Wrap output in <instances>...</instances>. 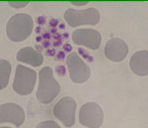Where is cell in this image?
<instances>
[{
	"label": "cell",
	"mask_w": 148,
	"mask_h": 128,
	"mask_svg": "<svg viewBox=\"0 0 148 128\" xmlns=\"http://www.w3.org/2000/svg\"><path fill=\"white\" fill-rule=\"evenodd\" d=\"M17 59L18 61L35 67L41 65L44 61L41 54L30 47H24L19 51L17 54Z\"/></svg>",
	"instance_id": "cell-12"
},
{
	"label": "cell",
	"mask_w": 148,
	"mask_h": 128,
	"mask_svg": "<svg viewBox=\"0 0 148 128\" xmlns=\"http://www.w3.org/2000/svg\"><path fill=\"white\" fill-rule=\"evenodd\" d=\"M56 53V51L54 48H53L52 49H47L46 52V54L47 56H54L55 55Z\"/></svg>",
	"instance_id": "cell-22"
},
{
	"label": "cell",
	"mask_w": 148,
	"mask_h": 128,
	"mask_svg": "<svg viewBox=\"0 0 148 128\" xmlns=\"http://www.w3.org/2000/svg\"><path fill=\"white\" fill-rule=\"evenodd\" d=\"M59 28L61 29H64L65 28V25L64 23H61L60 24Z\"/></svg>",
	"instance_id": "cell-32"
},
{
	"label": "cell",
	"mask_w": 148,
	"mask_h": 128,
	"mask_svg": "<svg viewBox=\"0 0 148 128\" xmlns=\"http://www.w3.org/2000/svg\"><path fill=\"white\" fill-rule=\"evenodd\" d=\"M9 4L12 7L15 8H20L25 7L28 5L29 2L27 1H10L9 2Z\"/></svg>",
	"instance_id": "cell-16"
},
{
	"label": "cell",
	"mask_w": 148,
	"mask_h": 128,
	"mask_svg": "<svg viewBox=\"0 0 148 128\" xmlns=\"http://www.w3.org/2000/svg\"><path fill=\"white\" fill-rule=\"evenodd\" d=\"M77 103L72 98L65 97L61 98L54 107V115L68 128L75 124Z\"/></svg>",
	"instance_id": "cell-5"
},
{
	"label": "cell",
	"mask_w": 148,
	"mask_h": 128,
	"mask_svg": "<svg viewBox=\"0 0 148 128\" xmlns=\"http://www.w3.org/2000/svg\"><path fill=\"white\" fill-rule=\"evenodd\" d=\"M36 41L38 42H40L41 41H42V37L41 36H38L36 37Z\"/></svg>",
	"instance_id": "cell-30"
},
{
	"label": "cell",
	"mask_w": 148,
	"mask_h": 128,
	"mask_svg": "<svg viewBox=\"0 0 148 128\" xmlns=\"http://www.w3.org/2000/svg\"><path fill=\"white\" fill-rule=\"evenodd\" d=\"M1 65V90L5 88L8 85L11 70L10 63L4 59L0 61Z\"/></svg>",
	"instance_id": "cell-13"
},
{
	"label": "cell",
	"mask_w": 148,
	"mask_h": 128,
	"mask_svg": "<svg viewBox=\"0 0 148 128\" xmlns=\"http://www.w3.org/2000/svg\"><path fill=\"white\" fill-rule=\"evenodd\" d=\"M78 52L80 55L82 56L84 59L89 62H92L94 61V58L92 56L90 55V53L86 50L84 48L82 47H78Z\"/></svg>",
	"instance_id": "cell-15"
},
{
	"label": "cell",
	"mask_w": 148,
	"mask_h": 128,
	"mask_svg": "<svg viewBox=\"0 0 148 128\" xmlns=\"http://www.w3.org/2000/svg\"><path fill=\"white\" fill-rule=\"evenodd\" d=\"M104 119L103 112L96 103L89 102L83 105L80 110V124L89 128H99Z\"/></svg>",
	"instance_id": "cell-6"
},
{
	"label": "cell",
	"mask_w": 148,
	"mask_h": 128,
	"mask_svg": "<svg viewBox=\"0 0 148 128\" xmlns=\"http://www.w3.org/2000/svg\"><path fill=\"white\" fill-rule=\"evenodd\" d=\"M130 66L133 73L138 76L148 75V51H140L133 54L130 61Z\"/></svg>",
	"instance_id": "cell-11"
},
{
	"label": "cell",
	"mask_w": 148,
	"mask_h": 128,
	"mask_svg": "<svg viewBox=\"0 0 148 128\" xmlns=\"http://www.w3.org/2000/svg\"><path fill=\"white\" fill-rule=\"evenodd\" d=\"M1 128H10V127H1Z\"/></svg>",
	"instance_id": "cell-34"
},
{
	"label": "cell",
	"mask_w": 148,
	"mask_h": 128,
	"mask_svg": "<svg viewBox=\"0 0 148 128\" xmlns=\"http://www.w3.org/2000/svg\"><path fill=\"white\" fill-rule=\"evenodd\" d=\"M36 128H61L56 122L53 120H47L39 124Z\"/></svg>",
	"instance_id": "cell-14"
},
{
	"label": "cell",
	"mask_w": 148,
	"mask_h": 128,
	"mask_svg": "<svg viewBox=\"0 0 148 128\" xmlns=\"http://www.w3.org/2000/svg\"><path fill=\"white\" fill-rule=\"evenodd\" d=\"M37 22L39 25H44L46 22V19L44 16H40L37 19Z\"/></svg>",
	"instance_id": "cell-20"
},
{
	"label": "cell",
	"mask_w": 148,
	"mask_h": 128,
	"mask_svg": "<svg viewBox=\"0 0 148 128\" xmlns=\"http://www.w3.org/2000/svg\"><path fill=\"white\" fill-rule=\"evenodd\" d=\"M62 39H60V40H58V41H56L54 42L53 43V46L54 47H57L61 45V44H62Z\"/></svg>",
	"instance_id": "cell-25"
},
{
	"label": "cell",
	"mask_w": 148,
	"mask_h": 128,
	"mask_svg": "<svg viewBox=\"0 0 148 128\" xmlns=\"http://www.w3.org/2000/svg\"><path fill=\"white\" fill-rule=\"evenodd\" d=\"M66 64L68 67L70 79L77 83H85L89 79L91 70L76 52L68 56Z\"/></svg>",
	"instance_id": "cell-7"
},
{
	"label": "cell",
	"mask_w": 148,
	"mask_h": 128,
	"mask_svg": "<svg viewBox=\"0 0 148 128\" xmlns=\"http://www.w3.org/2000/svg\"><path fill=\"white\" fill-rule=\"evenodd\" d=\"M65 56H66V54L63 51H60L58 53L56 54L55 59L56 60L58 61H62L65 58Z\"/></svg>",
	"instance_id": "cell-18"
},
{
	"label": "cell",
	"mask_w": 148,
	"mask_h": 128,
	"mask_svg": "<svg viewBox=\"0 0 148 128\" xmlns=\"http://www.w3.org/2000/svg\"><path fill=\"white\" fill-rule=\"evenodd\" d=\"M59 21L57 19L52 18L49 21V25L51 27L53 28H56L58 25Z\"/></svg>",
	"instance_id": "cell-19"
},
{
	"label": "cell",
	"mask_w": 148,
	"mask_h": 128,
	"mask_svg": "<svg viewBox=\"0 0 148 128\" xmlns=\"http://www.w3.org/2000/svg\"><path fill=\"white\" fill-rule=\"evenodd\" d=\"M42 37L45 39H50L51 38L50 34L49 32H45L42 35Z\"/></svg>",
	"instance_id": "cell-26"
},
{
	"label": "cell",
	"mask_w": 148,
	"mask_h": 128,
	"mask_svg": "<svg viewBox=\"0 0 148 128\" xmlns=\"http://www.w3.org/2000/svg\"><path fill=\"white\" fill-rule=\"evenodd\" d=\"M41 31V28L40 27H37L36 28V30H35V32L36 33L39 34L40 32Z\"/></svg>",
	"instance_id": "cell-29"
},
{
	"label": "cell",
	"mask_w": 148,
	"mask_h": 128,
	"mask_svg": "<svg viewBox=\"0 0 148 128\" xmlns=\"http://www.w3.org/2000/svg\"><path fill=\"white\" fill-rule=\"evenodd\" d=\"M0 117L1 123L9 122L19 127L25 121V112L23 108L17 104L5 103L0 107Z\"/></svg>",
	"instance_id": "cell-9"
},
{
	"label": "cell",
	"mask_w": 148,
	"mask_h": 128,
	"mask_svg": "<svg viewBox=\"0 0 148 128\" xmlns=\"http://www.w3.org/2000/svg\"><path fill=\"white\" fill-rule=\"evenodd\" d=\"M53 38L54 39H56V40H60V39H62V35L59 33H56L55 34H54L53 36Z\"/></svg>",
	"instance_id": "cell-24"
},
{
	"label": "cell",
	"mask_w": 148,
	"mask_h": 128,
	"mask_svg": "<svg viewBox=\"0 0 148 128\" xmlns=\"http://www.w3.org/2000/svg\"><path fill=\"white\" fill-rule=\"evenodd\" d=\"M55 70L57 74L60 77L64 76L66 73V69L64 65H59L56 66Z\"/></svg>",
	"instance_id": "cell-17"
},
{
	"label": "cell",
	"mask_w": 148,
	"mask_h": 128,
	"mask_svg": "<svg viewBox=\"0 0 148 128\" xmlns=\"http://www.w3.org/2000/svg\"><path fill=\"white\" fill-rule=\"evenodd\" d=\"M71 3L73 5H75V6H82L86 5V4H87L89 2H86V1H73V2H71Z\"/></svg>",
	"instance_id": "cell-23"
},
{
	"label": "cell",
	"mask_w": 148,
	"mask_h": 128,
	"mask_svg": "<svg viewBox=\"0 0 148 128\" xmlns=\"http://www.w3.org/2000/svg\"><path fill=\"white\" fill-rule=\"evenodd\" d=\"M33 27L32 18L29 15L24 13L16 14L10 18L7 23V36L13 41H22L30 36Z\"/></svg>",
	"instance_id": "cell-2"
},
{
	"label": "cell",
	"mask_w": 148,
	"mask_h": 128,
	"mask_svg": "<svg viewBox=\"0 0 148 128\" xmlns=\"http://www.w3.org/2000/svg\"><path fill=\"white\" fill-rule=\"evenodd\" d=\"M60 84L53 75L52 69L45 66L39 73V85L36 92L38 100L43 104L50 103L59 94Z\"/></svg>",
	"instance_id": "cell-1"
},
{
	"label": "cell",
	"mask_w": 148,
	"mask_h": 128,
	"mask_svg": "<svg viewBox=\"0 0 148 128\" xmlns=\"http://www.w3.org/2000/svg\"><path fill=\"white\" fill-rule=\"evenodd\" d=\"M57 29L56 28H52L51 30V33H52V34H55L57 33Z\"/></svg>",
	"instance_id": "cell-31"
},
{
	"label": "cell",
	"mask_w": 148,
	"mask_h": 128,
	"mask_svg": "<svg viewBox=\"0 0 148 128\" xmlns=\"http://www.w3.org/2000/svg\"><path fill=\"white\" fill-rule=\"evenodd\" d=\"M128 53V47L125 41L119 38L110 39L105 47V54L107 58L115 62L122 61Z\"/></svg>",
	"instance_id": "cell-10"
},
{
	"label": "cell",
	"mask_w": 148,
	"mask_h": 128,
	"mask_svg": "<svg viewBox=\"0 0 148 128\" xmlns=\"http://www.w3.org/2000/svg\"><path fill=\"white\" fill-rule=\"evenodd\" d=\"M36 47L37 49V50L39 52L42 51V47L40 45H36Z\"/></svg>",
	"instance_id": "cell-28"
},
{
	"label": "cell",
	"mask_w": 148,
	"mask_h": 128,
	"mask_svg": "<svg viewBox=\"0 0 148 128\" xmlns=\"http://www.w3.org/2000/svg\"><path fill=\"white\" fill-rule=\"evenodd\" d=\"M36 78L37 74L35 70L18 65L16 69L13 89L21 96L30 94L34 90Z\"/></svg>",
	"instance_id": "cell-3"
},
{
	"label": "cell",
	"mask_w": 148,
	"mask_h": 128,
	"mask_svg": "<svg viewBox=\"0 0 148 128\" xmlns=\"http://www.w3.org/2000/svg\"><path fill=\"white\" fill-rule=\"evenodd\" d=\"M64 18L69 26L75 28L85 25H95L99 22L100 15L95 8L83 10L70 8L65 11Z\"/></svg>",
	"instance_id": "cell-4"
},
{
	"label": "cell",
	"mask_w": 148,
	"mask_h": 128,
	"mask_svg": "<svg viewBox=\"0 0 148 128\" xmlns=\"http://www.w3.org/2000/svg\"><path fill=\"white\" fill-rule=\"evenodd\" d=\"M63 36L64 38H68L69 37V34L68 32H65L63 34Z\"/></svg>",
	"instance_id": "cell-33"
},
{
	"label": "cell",
	"mask_w": 148,
	"mask_h": 128,
	"mask_svg": "<svg viewBox=\"0 0 148 128\" xmlns=\"http://www.w3.org/2000/svg\"><path fill=\"white\" fill-rule=\"evenodd\" d=\"M72 40L77 45H83L92 50H96L100 46L102 36L101 34L96 30L81 29L73 32Z\"/></svg>",
	"instance_id": "cell-8"
},
{
	"label": "cell",
	"mask_w": 148,
	"mask_h": 128,
	"mask_svg": "<svg viewBox=\"0 0 148 128\" xmlns=\"http://www.w3.org/2000/svg\"><path fill=\"white\" fill-rule=\"evenodd\" d=\"M63 48L66 52H69L72 50L73 47L71 44L69 43H66L63 46Z\"/></svg>",
	"instance_id": "cell-21"
},
{
	"label": "cell",
	"mask_w": 148,
	"mask_h": 128,
	"mask_svg": "<svg viewBox=\"0 0 148 128\" xmlns=\"http://www.w3.org/2000/svg\"><path fill=\"white\" fill-rule=\"evenodd\" d=\"M50 43L48 41H44L43 42H42V46L45 48H47V47H49L50 45Z\"/></svg>",
	"instance_id": "cell-27"
}]
</instances>
